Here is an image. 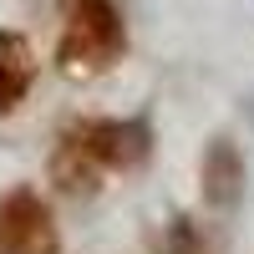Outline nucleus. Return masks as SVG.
Listing matches in <instances>:
<instances>
[{"mask_svg": "<svg viewBox=\"0 0 254 254\" xmlns=\"http://www.w3.org/2000/svg\"><path fill=\"white\" fill-rule=\"evenodd\" d=\"M127 46V31H122V15L112 0H66V31H61V71L71 76H97L107 71L112 61Z\"/></svg>", "mask_w": 254, "mask_h": 254, "instance_id": "1", "label": "nucleus"}, {"mask_svg": "<svg viewBox=\"0 0 254 254\" xmlns=\"http://www.w3.org/2000/svg\"><path fill=\"white\" fill-rule=\"evenodd\" d=\"M61 142H66V153L81 158L92 173L97 168H137L153 153V127L142 117H132V122H76Z\"/></svg>", "mask_w": 254, "mask_h": 254, "instance_id": "2", "label": "nucleus"}, {"mask_svg": "<svg viewBox=\"0 0 254 254\" xmlns=\"http://www.w3.org/2000/svg\"><path fill=\"white\" fill-rule=\"evenodd\" d=\"M0 254H56L51 208L31 188H10L0 198Z\"/></svg>", "mask_w": 254, "mask_h": 254, "instance_id": "3", "label": "nucleus"}, {"mask_svg": "<svg viewBox=\"0 0 254 254\" xmlns=\"http://www.w3.org/2000/svg\"><path fill=\"white\" fill-rule=\"evenodd\" d=\"M244 183H249V168H244L239 142L214 137L208 153H203V198H208V208H219V214L239 208L244 203Z\"/></svg>", "mask_w": 254, "mask_h": 254, "instance_id": "4", "label": "nucleus"}, {"mask_svg": "<svg viewBox=\"0 0 254 254\" xmlns=\"http://www.w3.org/2000/svg\"><path fill=\"white\" fill-rule=\"evenodd\" d=\"M31 87V51L20 36H0V112H10Z\"/></svg>", "mask_w": 254, "mask_h": 254, "instance_id": "5", "label": "nucleus"}]
</instances>
